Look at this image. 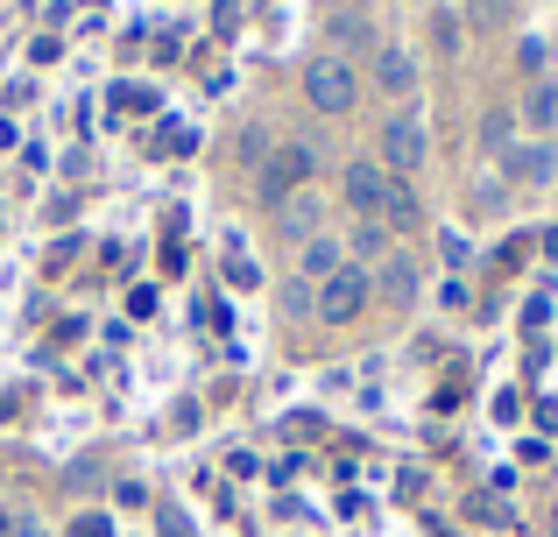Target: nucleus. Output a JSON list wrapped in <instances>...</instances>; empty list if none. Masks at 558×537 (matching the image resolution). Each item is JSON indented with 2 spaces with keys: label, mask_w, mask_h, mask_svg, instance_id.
Wrapping results in <instances>:
<instances>
[{
  "label": "nucleus",
  "mask_w": 558,
  "mask_h": 537,
  "mask_svg": "<svg viewBox=\"0 0 558 537\" xmlns=\"http://www.w3.org/2000/svg\"><path fill=\"white\" fill-rule=\"evenodd\" d=\"M304 99H312L318 113H326V121H347V113L361 107V78H354V64H347V57H312V64H304Z\"/></svg>",
  "instance_id": "nucleus-1"
},
{
  "label": "nucleus",
  "mask_w": 558,
  "mask_h": 537,
  "mask_svg": "<svg viewBox=\"0 0 558 537\" xmlns=\"http://www.w3.org/2000/svg\"><path fill=\"white\" fill-rule=\"evenodd\" d=\"M312 178H318V149L312 142H283V149H269V163H262V198L283 206V198L312 192Z\"/></svg>",
  "instance_id": "nucleus-2"
},
{
  "label": "nucleus",
  "mask_w": 558,
  "mask_h": 537,
  "mask_svg": "<svg viewBox=\"0 0 558 537\" xmlns=\"http://www.w3.org/2000/svg\"><path fill=\"white\" fill-rule=\"evenodd\" d=\"M368 290H375V283H368V269L347 263V269H332V276H326V290L312 297V312L326 318V326H354V318L368 312Z\"/></svg>",
  "instance_id": "nucleus-3"
},
{
  "label": "nucleus",
  "mask_w": 558,
  "mask_h": 537,
  "mask_svg": "<svg viewBox=\"0 0 558 537\" xmlns=\"http://www.w3.org/2000/svg\"><path fill=\"white\" fill-rule=\"evenodd\" d=\"M424 156H432V127H424L417 113H396V121H381V163H389L396 178H410Z\"/></svg>",
  "instance_id": "nucleus-4"
},
{
  "label": "nucleus",
  "mask_w": 558,
  "mask_h": 537,
  "mask_svg": "<svg viewBox=\"0 0 558 537\" xmlns=\"http://www.w3.org/2000/svg\"><path fill=\"white\" fill-rule=\"evenodd\" d=\"M551 170H558L551 142H509L502 149V178H517V184H551Z\"/></svg>",
  "instance_id": "nucleus-5"
},
{
  "label": "nucleus",
  "mask_w": 558,
  "mask_h": 537,
  "mask_svg": "<svg viewBox=\"0 0 558 537\" xmlns=\"http://www.w3.org/2000/svg\"><path fill=\"white\" fill-rule=\"evenodd\" d=\"M340 192H347V206H354L361 220H381V192H389V178H381V163H347Z\"/></svg>",
  "instance_id": "nucleus-6"
},
{
  "label": "nucleus",
  "mask_w": 558,
  "mask_h": 537,
  "mask_svg": "<svg viewBox=\"0 0 558 537\" xmlns=\"http://www.w3.org/2000/svg\"><path fill=\"white\" fill-rule=\"evenodd\" d=\"M368 283L381 290V297H389V304H417V283H424V276H417V263H410V255H381V263L368 269Z\"/></svg>",
  "instance_id": "nucleus-7"
},
{
  "label": "nucleus",
  "mask_w": 558,
  "mask_h": 537,
  "mask_svg": "<svg viewBox=\"0 0 558 537\" xmlns=\"http://www.w3.org/2000/svg\"><path fill=\"white\" fill-rule=\"evenodd\" d=\"M318 220H326V198H318V192H298V198H283V206H276V234L298 241V248L318 234Z\"/></svg>",
  "instance_id": "nucleus-8"
},
{
  "label": "nucleus",
  "mask_w": 558,
  "mask_h": 537,
  "mask_svg": "<svg viewBox=\"0 0 558 537\" xmlns=\"http://www.w3.org/2000/svg\"><path fill=\"white\" fill-rule=\"evenodd\" d=\"M332 269H347V248H340V234H312V241L298 248V276H304V283H326Z\"/></svg>",
  "instance_id": "nucleus-9"
},
{
  "label": "nucleus",
  "mask_w": 558,
  "mask_h": 537,
  "mask_svg": "<svg viewBox=\"0 0 558 537\" xmlns=\"http://www.w3.org/2000/svg\"><path fill=\"white\" fill-rule=\"evenodd\" d=\"M381 227H389V234H417L424 227V206L403 178H389V192H381Z\"/></svg>",
  "instance_id": "nucleus-10"
},
{
  "label": "nucleus",
  "mask_w": 558,
  "mask_h": 537,
  "mask_svg": "<svg viewBox=\"0 0 558 537\" xmlns=\"http://www.w3.org/2000/svg\"><path fill=\"white\" fill-rule=\"evenodd\" d=\"M375 85H381L389 99H410V93H417V57H410V50H389V57L375 64Z\"/></svg>",
  "instance_id": "nucleus-11"
},
{
  "label": "nucleus",
  "mask_w": 558,
  "mask_h": 537,
  "mask_svg": "<svg viewBox=\"0 0 558 537\" xmlns=\"http://www.w3.org/2000/svg\"><path fill=\"white\" fill-rule=\"evenodd\" d=\"M340 248H347V263H354V269H368V263H381V255H389V227H381V220H361L354 234L340 241Z\"/></svg>",
  "instance_id": "nucleus-12"
},
{
  "label": "nucleus",
  "mask_w": 558,
  "mask_h": 537,
  "mask_svg": "<svg viewBox=\"0 0 558 537\" xmlns=\"http://www.w3.org/2000/svg\"><path fill=\"white\" fill-rule=\"evenodd\" d=\"M523 121H531L537 135H551V127H558V85H531V99H523Z\"/></svg>",
  "instance_id": "nucleus-13"
},
{
  "label": "nucleus",
  "mask_w": 558,
  "mask_h": 537,
  "mask_svg": "<svg viewBox=\"0 0 558 537\" xmlns=\"http://www.w3.org/2000/svg\"><path fill=\"white\" fill-rule=\"evenodd\" d=\"M509 142H517V113L495 107L488 121H481V149H509Z\"/></svg>",
  "instance_id": "nucleus-14"
},
{
  "label": "nucleus",
  "mask_w": 558,
  "mask_h": 537,
  "mask_svg": "<svg viewBox=\"0 0 558 537\" xmlns=\"http://www.w3.org/2000/svg\"><path fill=\"white\" fill-rule=\"evenodd\" d=\"M432 42H438V57L460 50V14H452V8H438V14H432Z\"/></svg>",
  "instance_id": "nucleus-15"
},
{
  "label": "nucleus",
  "mask_w": 558,
  "mask_h": 537,
  "mask_svg": "<svg viewBox=\"0 0 558 537\" xmlns=\"http://www.w3.org/2000/svg\"><path fill=\"white\" fill-rule=\"evenodd\" d=\"M113 107L142 113V107H156V93H149V85H121V93H113Z\"/></svg>",
  "instance_id": "nucleus-16"
},
{
  "label": "nucleus",
  "mask_w": 558,
  "mask_h": 537,
  "mask_svg": "<svg viewBox=\"0 0 558 537\" xmlns=\"http://www.w3.org/2000/svg\"><path fill=\"white\" fill-rule=\"evenodd\" d=\"M332 42H368V22H361V14H340V22H332Z\"/></svg>",
  "instance_id": "nucleus-17"
},
{
  "label": "nucleus",
  "mask_w": 558,
  "mask_h": 537,
  "mask_svg": "<svg viewBox=\"0 0 558 537\" xmlns=\"http://www.w3.org/2000/svg\"><path fill=\"white\" fill-rule=\"evenodd\" d=\"M156 530H163V537H191V524H184V510H170V502H163V510H156Z\"/></svg>",
  "instance_id": "nucleus-18"
},
{
  "label": "nucleus",
  "mask_w": 558,
  "mask_h": 537,
  "mask_svg": "<svg viewBox=\"0 0 558 537\" xmlns=\"http://www.w3.org/2000/svg\"><path fill=\"white\" fill-rule=\"evenodd\" d=\"M502 8H509V0H466V14H474V22H502Z\"/></svg>",
  "instance_id": "nucleus-19"
},
{
  "label": "nucleus",
  "mask_w": 558,
  "mask_h": 537,
  "mask_svg": "<svg viewBox=\"0 0 558 537\" xmlns=\"http://www.w3.org/2000/svg\"><path fill=\"white\" fill-rule=\"evenodd\" d=\"M78 537H113V524L107 516H78Z\"/></svg>",
  "instance_id": "nucleus-20"
}]
</instances>
